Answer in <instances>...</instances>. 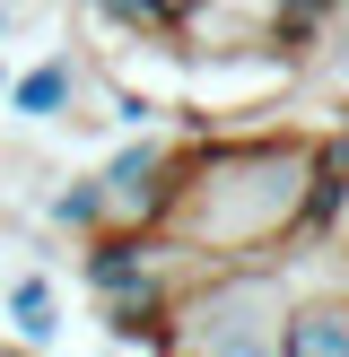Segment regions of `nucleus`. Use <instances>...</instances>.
Returning a JSON list of instances; mask_svg holds the SVG:
<instances>
[{
    "mask_svg": "<svg viewBox=\"0 0 349 357\" xmlns=\"http://www.w3.org/2000/svg\"><path fill=\"white\" fill-rule=\"evenodd\" d=\"M9 26H17V0H0V35H9Z\"/></svg>",
    "mask_w": 349,
    "mask_h": 357,
    "instance_id": "nucleus-9",
    "label": "nucleus"
},
{
    "mask_svg": "<svg viewBox=\"0 0 349 357\" xmlns=\"http://www.w3.org/2000/svg\"><path fill=\"white\" fill-rule=\"evenodd\" d=\"M9 323H17V340H27V349H52V340H61V296H52L44 271L9 279Z\"/></svg>",
    "mask_w": 349,
    "mask_h": 357,
    "instance_id": "nucleus-5",
    "label": "nucleus"
},
{
    "mask_svg": "<svg viewBox=\"0 0 349 357\" xmlns=\"http://www.w3.org/2000/svg\"><path fill=\"white\" fill-rule=\"evenodd\" d=\"M79 79L87 70L70 61V52H52V61H35L27 79H9V114L17 122H70L79 114Z\"/></svg>",
    "mask_w": 349,
    "mask_h": 357,
    "instance_id": "nucleus-4",
    "label": "nucleus"
},
{
    "mask_svg": "<svg viewBox=\"0 0 349 357\" xmlns=\"http://www.w3.org/2000/svg\"><path fill=\"white\" fill-rule=\"evenodd\" d=\"M157 9H166V17H174V26H184V17H192V9H201V0H157Z\"/></svg>",
    "mask_w": 349,
    "mask_h": 357,
    "instance_id": "nucleus-8",
    "label": "nucleus"
},
{
    "mask_svg": "<svg viewBox=\"0 0 349 357\" xmlns=\"http://www.w3.org/2000/svg\"><path fill=\"white\" fill-rule=\"evenodd\" d=\"M341 279H349V236H341Z\"/></svg>",
    "mask_w": 349,
    "mask_h": 357,
    "instance_id": "nucleus-10",
    "label": "nucleus"
},
{
    "mask_svg": "<svg viewBox=\"0 0 349 357\" xmlns=\"http://www.w3.org/2000/svg\"><path fill=\"white\" fill-rule=\"evenodd\" d=\"M174 183H184V139H140V149H114V157L96 166L105 227H166V218H174Z\"/></svg>",
    "mask_w": 349,
    "mask_h": 357,
    "instance_id": "nucleus-2",
    "label": "nucleus"
},
{
    "mask_svg": "<svg viewBox=\"0 0 349 357\" xmlns=\"http://www.w3.org/2000/svg\"><path fill=\"white\" fill-rule=\"evenodd\" d=\"M314 192V139L306 131H184V183H174L166 236L218 261H271Z\"/></svg>",
    "mask_w": 349,
    "mask_h": 357,
    "instance_id": "nucleus-1",
    "label": "nucleus"
},
{
    "mask_svg": "<svg viewBox=\"0 0 349 357\" xmlns=\"http://www.w3.org/2000/svg\"><path fill=\"white\" fill-rule=\"evenodd\" d=\"M87 9H96L105 26H122L131 44H184V26H174L157 0H87Z\"/></svg>",
    "mask_w": 349,
    "mask_h": 357,
    "instance_id": "nucleus-6",
    "label": "nucleus"
},
{
    "mask_svg": "<svg viewBox=\"0 0 349 357\" xmlns=\"http://www.w3.org/2000/svg\"><path fill=\"white\" fill-rule=\"evenodd\" d=\"M0 96H9V70H0Z\"/></svg>",
    "mask_w": 349,
    "mask_h": 357,
    "instance_id": "nucleus-11",
    "label": "nucleus"
},
{
    "mask_svg": "<svg viewBox=\"0 0 349 357\" xmlns=\"http://www.w3.org/2000/svg\"><path fill=\"white\" fill-rule=\"evenodd\" d=\"M44 218L52 227H61V236H105V201H96V174H79V183H61V192H52V201H44Z\"/></svg>",
    "mask_w": 349,
    "mask_h": 357,
    "instance_id": "nucleus-7",
    "label": "nucleus"
},
{
    "mask_svg": "<svg viewBox=\"0 0 349 357\" xmlns=\"http://www.w3.org/2000/svg\"><path fill=\"white\" fill-rule=\"evenodd\" d=\"M279 357H349V296H288V323H279Z\"/></svg>",
    "mask_w": 349,
    "mask_h": 357,
    "instance_id": "nucleus-3",
    "label": "nucleus"
}]
</instances>
